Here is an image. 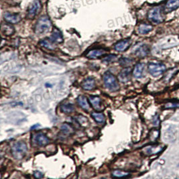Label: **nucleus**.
I'll use <instances>...</instances> for the list:
<instances>
[{"instance_id": "f8f14e48", "label": "nucleus", "mask_w": 179, "mask_h": 179, "mask_svg": "<svg viewBox=\"0 0 179 179\" xmlns=\"http://www.w3.org/2000/svg\"><path fill=\"white\" fill-rule=\"evenodd\" d=\"M106 50L104 49H93L89 50L86 54V56L90 59H96L106 55Z\"/></svg>"}, {"instance_id": "2eb2a0df", "label": "nucleus", "mask_w": 179, "mask_h": 179, "mask_svg": "<svg viewBox=\"0 0 179 179\" xmlns=\"http://www.w3.org/2000/svg\"><path fill=\"white\" fill-rule=\"evenodd\" d=\"M149 52V48L145 44L141 45L136 48L135 50V55L139 58L146 57Z\"/></svg>"}, {"instance_id": "4be33fe9", "label": "nucleus", "mask_w": 179, "mask_h": 179, "mask_svg": "<svg viewBox=\"0 0 179 179\" xmlns=\"http://www.w3.org/2000/svg\"><path fill=\"white\" fill-rule=\"evenodd\" d=\"M91 117L94 119V120L99 124H103L106 121V117L103 113L98 112H93L91 113Z\"/></svg>"}, {"instance_id": "f03ea898", "label": "nucleus", "mask_w": 179, "mask_h": 179, "mask_svg": "<svg viewBox=\"0 0 179 179\" xmlns=\"http://www.w3.org/2000/svg\"><path fill=\"white\" fill-rule=\"evenodd\" d=\"M52 27V23L48 16H43L38 19L35 25V32L38 35L44 34L49 32Z\"/></svg>"}, {"instance_id": "7ed1b4c3", "label": "nucleus", "mask_w": 179, "mask_h": 179, "mask_svg": "<svg viewBox=\"0 0 179 179\" xmlns=\"http://www.w3.org/2000/svg\"><path fill=\"white\" fill-rule=\"evenodd\" d=\"M28 152L27 144L24 142H18L12 147V154L16 160H22Z\"/></svg>"}, {"instance_id": "c85d7f7f", "label": "nucleus", "mask_w": 179, "mask_h": 179, "mask_svg": "<svg viewBox=\"0 0 179 179\" xmlns=\"http://www.w3.org/2000/svg\"><path fill=\"white\" fill-rule=\"evenodd\" d=\"M34 176L35 178H41L44 177V175L40 171H35L34 172Z\"/></svg>"}, {"instance_id": "393cba45", "label": "nucleus", "mask_w": 179, "mask_h": 179, "mask_svg": "<svg viewBox=\"0 0 179 179\" xmlns=\"http://www.w3.org/2000/svg\"><path fill=\"white\" fill-rule=\"evenodd\" d=\"M129 175V172L122 171L120 170H115L112 172V177L115 178H125L128 177Z\"/></svg>"}, {"instance_id": "6e6552de", "label": "nucleus", "mask_w": 179, "mask_h": 179, "mask_svg": "<svg viewBox=\"0 0 179 179\" xmlns=\"http://www.w3.org/2000/svg\"><path fill=\"white\" fill-rule=\"evenodd\" d=\"M4 18L5 22L12 24H18L22 19V18L19 14L10 12H5L4 14Z\"/></svg>"}, {"instance_id": "9b49d317", "label": "nucleus", "mask_w": 179, "mask_h": 179, "mask_svg": "<svg viewBox=\"0 0 179 179\" xmlns=\"http://www.w3.org/2000/svg\"><path fill=\"white\" fill-rule=\"evenodd\" d=\"M130 44H131V42H130L129 39L122 40L117 42L115 44L114 48L115 50L118 51V52H124L130 47Z\"/></svg>"}, {"instance_id": "a878e982", "label": "nucleus", "mask_w": 179, "mask_h": 179, "mask_svg": "<svg viewBox=\"0 0 179 179\" xmlns=\"http://www.w3.org/2000/svg\"><path fill=\"white\" fill-rule=\"evenodd\" d=\"M119 64L122 67H128L129 65L132 62V60L128 58H126V57H122L119 61Z\"/></svg>"}, {"instance_id": "aec40b11", "label": "nucleus", "mask_w": 179, "mask_h": 179, "mask_svg": "<svg viewBox=\"0 0 179 179\" xmlns=\"http://www.w3.org/2000/svg\"><path fill=\"white\" fill-rule=\"evenodd\" d=\"M1 32L5 35L11 36L13 34L15 30H14L12 25H11V24H5L1 25Z\"/></svg>"}, {"instance_id": "1a4fd4ad", "label": "nucleus", "mask_w": 179, "mask_h": 179, "mask_svg": "<svg viewBox=\"0 0 179 179\" xmlns=\"http://www.w3.org/2000/svg\"><path fill=\"white\" fill-rule=\"evenodd\" d=\"M132 69L130 67H125L121 70L118 75V79L122 83H127L130 79Z\"/></svg>"}, {"instance_id": "5701e85b", "label": "nucleus", "mask_w": 179, "mask_h": 179, "mask_svg": "<svg viewBox=\"0 0 179 179\" xmlns=\"http://www.w3.org/2000/svg\"><path fill=\"white\" fill-rule=\"evenodd\" d=\"M40 44L42 46H43L49 50H54L55 48V42H53L52 40H51L50 38L49 39L46 38V39L42 40L40 42Z\"/></svg>"}, {"instance_id": "f3484780", "label": "nucleus", "mask_w": 179, "mask_h": 179, "mask_svg": "<svg viewBox=\"0 0 179 179\" xmlns=\"http://www.w3.org/2000/svg\"><path fill=\"white\" fill-rule=\"evenodd\" d=\"M144 69V64L143 63H138L136 65L133 70V75L134 77L139 79L141 78L143 75Z\"/></svg>"}, {"instance_id": "20e7f679", "label": "nucleus", "mask_w": 179, "mask_h": 179, "mask_svg": "<svg viewBox=\"0 0 179 179\" xmlns=\"http://www.w3.org/2000/svg\"><path fill=\"white\" fill-rule=\"evenodd\" d=\"M148 19L150 22L156 24H160L163 22L164 19L161 14L160 7H154L148 11Z\"/></svg>"}, {"instance_id": "dca6fc26", "label": "nucleus", "mask_w": 179, "mask_h": 179, "mask_svg": "<svg viewBox=\"0 0 179 179\" xmlns=\"http://www.w3.org/2000/svg\"><path fill=\"white\" fill-rule=\"evenodd\" d=\"M76 101H77V103L79 104V106H80L82 109H83L85 111H88L90 109V102H89L87 98L85 96H79Z\"/></svg>"}, {"instance_id": "ddd939ff", "label": "nucleus", "mask_w": 179, "mask_h": 179, "mask_svg": "<svg viewBox=\"0 0 179 179\" xmlns=\"http://www.w3.org/2000/svg\"><path fill=\"white\" fill-rule=\"evenodd\" d=\"M95 80L93 77H88L82 82L81 87L84 90L91 91L94 89L95 87Z\"/></svg>"}, {"instance_id": "39448f33", "label": "nucleus", "mask_w": 179, "mask_h": 179, "mask_svg": "<svg viewBox=\"0 0 179 179\" xmlns=\"http://www.w3.org/2000/svg\"><path fill=\"white\" fill-rule=\"evenodd\" d=\"M148 72L154 76H158L162 75L166 70V67L161 62H151L148 67Z\"/></svg>"}, {"instance_id": "b1692460", "label": "nucleus", "mask_w": 179, "mask_h": 179, "mask_svg": "<svg viewBox=\"0 0 179 179\" xmlns=\"http://www.w3.org/2000/svg\"><path fill=\"white\" fill-rule=\"evenodd\" d=\"M152 25L146 24H142L138 28V31L142 34H148L150 31H152Z\"/></svg>"}, {"instance_id": "6ab92c4d", "label": "nucleus", "mask_w": 179, "mask_h": 179, "mask_svg": "<svg viewBox=\"0 0 179 179\" xmlns=\"http://www.w3.org/2000/svg\"><path fill=\"white\" fill-rule=\"evenodd\" d=\"M60 109L65 114H70L75 111V106L71 103H62L60 106Z\"/></svg>"}, {"instance_id": "cd10ccee", "label": "nucleus", "mask_w": 179, "mask_h": 179, "mask_svg": "<svg viewBox=\"0 0 179 179\" xmlns=\"http://www.w3.org/2000/svg\"><path fill=\"white\" fill-rule=\"evenodd\" d=\"M179 107V101L178 102H170L165 105L166 109H172V108Z\"/></svg>"}, {"instance_id": "a211bd4d", "label": "nucleus", "mask_w": 179, "mask_h": 179, "mask_svg": "<svg viewBox=\"0 0 179 179\" xmlns=\"http://www.w3.org/2000/svg\"><path fill=\"white\" fill-rule=\"evenodd\" d=\"M89 102L95 110H101V99L98 96H90Z\"/></svg>"}, {"instance_id": "bb28decb", "label": "nucleus", "mask_w": 179, "mask_h": 179, "mask_svg": "<svg viewBox=\"0 0 179 179\" xmlns=\"http://www.w3.org/2000/svg\"><path fill=\"white\" fill-rule=\"evenodd\" d=\"M117 58H118L117 55H109L102 59V61H103V62H106V63H110V62H114L115 61H116Z\"/></svg>"}, {"instance_id": "f257e3e1", "label": "nucleus", "mask_w": 179, "mask_h": 179, "mask_svg": "<svg viewBox=\"0 0 179 179\" xmlns=\"http://www.w3.org/2000/svg\"><path fill=\"white\" fill-rule=\"evenodd\" d=\"M103 80L105 86L110 91L115 92L119 89L118 79L109 71H107L103 74Z\"/></svg>"}, {"instance_id": "4468645a", "label": "nucleus", "mask_w": 179, "mask_h": 179, "mask_svg": "<svg viewBox=\"0 0 179 179\" xmlns=\"http://www.w3.org/2000/svg\"><path fill=\"white\" fill-rule=\"evenodd\" d=\"M50 38L55 43L60 44L63 42V36H62V33L61 32V31L56 28L53 29L52 34H51Z\"/></svg>"}, {"instance_id": "0eeeda50", "label": "nucleus", "mask_w": 179, "mask_h": 179, "mask_svg": "<svg viewBox=\"0 0 179 179\" xmlns=\"http://www.w3.org/2000/svg\"><path fill=\"white\" fill-rule=\"evenodd\" d=\"M41 9V3L39 0H35L30 5L28 10V18L30 19L34 18Z\"/></svg>"}, {"instance_id": "9d476101", "label": "nucleus", "mask_w": 179, "mask_h": 179, "mask_svg": "<svg viewBox=\"0 0 179 179\" xmlns=\"http://www.w3.org/2000/svg\"><path fill=\"white\" fill-rule=\"evenodd\" d=\"M179 7V0H169L164 5V11L166 13L172 12Z\"/></svg>"}, {"instance_id": "423d86ee", "label": "nucleus", "mask_w": 179, "mask_h": 179, "mask_svg": "<svg viewBox=\"0 0 179 179\" xmlns=\"http://www.w3.org/2000/svg\"><path fill=\"white\" fill-rule=\"evenodd\" d=\"M32 142L36 146H44L50 143V140L47 136L42 132H36L32 135Z\"/></svg>"}, {"instance_id": "412c9836", "label": "nucleus", "mask_w": 179, "mask_h": 179, "mask_svg": "<svg viewBox=\"0 0 179 179\" xmlns=\"http://www.w3.org/2000/svg\"><path fill=\"white\" fill-rule=\"evenodd\" d=\"M74 128L69 124H63L61 126V132L64 136H70L74 133Z\"/></svg>"}]
</instances>
